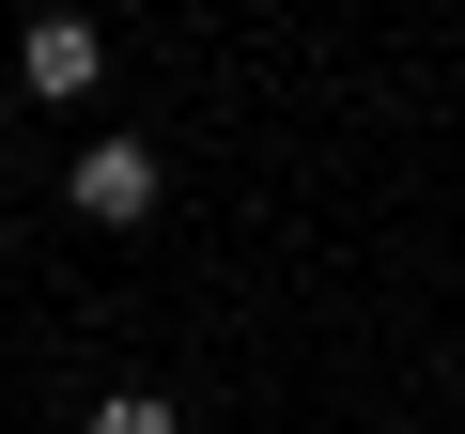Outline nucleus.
Segmentation results:
<instances>
[{"mask_svg": "<svg viewBox=\"0 0 465 434\" xmlns=\"http://www.w3.org/2000/svg\"><path fill=\"white\" fill-rule=\"evenodd\" d=\"M63 186H78V217H109V233H140V217H155V140H94V155H78Z\"/></svg>", "mask_w": 465, "mask_h": 434, "instance_id": "1", "label": "nucleus"}, {"mask_svg": "<svg viewBox=\"0 0 465 434\" xmlns=\"http://www.w3.org/2000/svg\"><path fill=\"white\" fill-rule=\"evenodd\" d=\"M16 63H32V109H78V94L109 78V47H94V16H32V47H16Z\"/></svg>", "mask_w": 465, "mask_h": 434, "instance_id": "2", "label": "nucleus"}, {"mask_svg": "<svg viewBox=\"0 0 465 434\" xmlns=\"http://www.w3.org/2000/svg\"><path fill=\"white\" fill-rule=\"evenodd\" d=\"M78 434H186V419H171V403H155V388H109V403H94V419H78Z\"/></svg>", "mask_w": 465, "mask_h": 434, "instance_id": "3", "label": "nucleus"}]
</instances>
